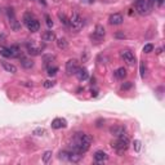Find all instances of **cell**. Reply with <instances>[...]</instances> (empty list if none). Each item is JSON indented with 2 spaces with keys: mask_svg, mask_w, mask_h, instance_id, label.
Listing matches in <instances>:
<instances>
[{
  "mask_svg": "<svg viewBox=\"0 0 165 165\" xmlns=\"http://www.w3.org/2000/svg\"><path fill=\"white\" fill-rule=\"evenodd\" d=\"M50 158H52V151H46V152L43 155V163H48L50 160Z\"/></svg>",
  "mask_w": 165,
  "mask_h": 165,
  "instance_id": "obj_29",
  "label": "cell"
},
{
  "mask_svg": "<svg viewBox=\"0 0 165 165\" xmlns=\"http://www.w3.org/2000/svg\"><path fill=\"white\" fill-rule=\"evenodd\" d=\"M127 75H128V72L124 67H119L118 70L115 71V77L116 79H119V80H124L125 77H127Z\"/></svg>",
  "mask_w": 165,
  "mask_h": 165,
  "instance_id": "obj_17",
  "label": "cell"
},
{
  "mask_svg": "<svg viewBox=\"0 0 165 165\" xmlns=\"http://www.w3.org/2000/svg\"><path fill=\"white\" fill-rule=\"evenodd\" d=\"M161 52H163V49H161V48H159V49H158V52H156V53H158V54H161Z\"/></svg>",
  "mask_w": 165,
  "mask_h": 165,
  "instance_id": "obj_41",
  "label": "cell"
},
{
  "mask_svg": "<svg viewBox=\"0 0 165 165\" xmlns=\"http://www.w3.org/2000/svg\"><path fill=\"white\" fill-rule=\"evenodd\" d=\"M41 39H43V41H45V43L54 41V40H56V34H54L53 31H50V30H46V31L43 32Z\"/></svg>",
  "mask_w": 165,
  "mask_h": 165,
  "instance_id": "obj_12",
  "label": "cell"
},
{
  "mask_svg": "<svg viewBox=\"0 0 165 165\" xmlns=\"http://www.w3.org/2000/svg\"><path fill=\"white\" fill-rule=\"evenodd\" d=\"M9 25H10V28L13 30V31H20V30H21V23L17 21L16 17L9 18Z\"/></svg>",
  "mask_w": 165,
  "mask_h": 165,
  "instance_id": "obj_19",
  "label": "cell"
},
{
  "mask_svg": "<svg viewBox=\"0 0 165 165\" xmlns=\"http://www.w3.org/2000/svg\"><path fill=\"white\" fill-rule=\"evenodd\" d=\"M67 127V121L62 118H57L52 121V128L53 129H61V128H66Z\"/></svg>",
  "mask_w": 165,
  "mask_h": 165,
  "instance_id": "obj_9",
  "label": "cell"
},
{
  "mask_svg": "<svg viewBox=\"0 0 165 165\" xmlns=\"http://www.w3.org/2000/svg\"><path fill=\"white\" fill-rule=\"evenodd\" d=\"M76 76H77V79H79L80 81H84V80H86L89 77V72H88V70L86 68H84V67H79V70H77V72H76Z\"/></svg>",
  "mask_w": 165,
  "mask_h": 165,
  "instance_id": "obj_15",
  "label": "cell"
},
{
  "mask_svg": "<svg viewBox=\"0 0 165 165\" xmlns=\"http://www.w3.org/2000/svg\"><path fill=\"white\" fill-rule=\"evenodd\" d=\"M110 133L114 137H119L125 133V127H123V125H114L112 128H110Z\"/></svg>",
  "mask_w": 165,
  "mask_h": 165,
  "instance_id": "obj_10",
  "label": "cell"
},
{
  "mask_svg": "<svg viewBox=\"0 0 165 165\" xmlns=\"http://www.w3.org/2000/svg\"><path fill=\"white\" fill-rule=\"evenodd\" d=\"M141 145H142L141 141H138V140H136L133 142V147H134V150H136L137 152H140V151H141Z\"/></svg>",
  "mask_w": 165,
  "mask_h": 165,
  "instance_id": "obj_32",
  "label": "cell"
},
{
  "mask_svg": "<svg viewBox=\"0 0 165 165\" xmlns=\"http://www.w3.org/2000/svg\"><path fill=\"white\" fill-rule=\"evenodd\" d=\"M94 160L97 163H105L108 160V155L106 152H103V151H97L94 154Z\"/></svg>",
  "mask_w": 165,
  "mask_h": 165,
  "instance_id": "obj_14",
  "label": "cell"
},
{
  "mask_svg": "<svg viewBox=\"0 0 165 165\" xmlns=\"http://www.w3.org/2000/svg\"><path fill=\"white\" fill-rule=\"evenodd\" d=\"M82 158V154H79L76 151H71L70 152V156H68V161L71 163H79Z\"/></svg>",
  "mask_w": 165,
  "mask_h": 165,
  "instance_id": "obj_16",
  "label": "cell"
},
{
  "mask_svg": "<svg viewBox=\"0 0 165 165\" xmlns=\"http://www.w3.org/2000/svg\"><path fill=\"white\" fill-rule=\"evenodd\" d=\"M46 71H48V75H49V76H54L58 72V67H56V66H49V67H46Z\"/></svg>",
  "mask_w": 165,
  "mask_h": 165,
  "instance_id": "obj_24",
  "label": "cell"
},
{
  "mask_svg": "<svg viewBox=\"0 0 165 165\" xmlns=\"http://www.w3.org/2000/svg\"><path fill=\"white\" fill-rule=\"evenodd\" d=\"M97 90H92V95H93V97H97Z\"/></svg>",
  "mask_w": 165,
  "mask_h": 165,
  "instance_id": "obj_40",
  "label": "cell"
},
{
  "mask_svg": "<svg viewBox=\"0 0 165 165\" xmlns=\"http://www.w3.org/2000/svg\"><path fill=\"white\" fill-rule=\"evenodd\" d=\"M21 64H22L23 68H31V67H34L32 59H28V58H21Z\"/></svg>",
  "mask_w": 165,
  "mask_h": 165,
  "instance_id": "obj_21",
  "label": "cell"
},
{
  "mask_svg": "<svg viewBox=\"0 0 165 165\" xmlns=\"http://www.w3.org/2000/svg\"><path fill=\"white\" fill-rule=\"evenodd\" d=\"M57 46L59 48V49H66V48L68 46L67 40H66L64 38H59V39H57Z\"/></svg>",
  "mask_w": 165,
  "mask_h": 165,
  "instance_id": "obj_22",
  "label": "cell"
},
{
  "mask_svg": "<svg viewBox=\"0 0 165 165\" xmlns=\"http://www.w3.org/2000/svg\"><path fill=\"white\" fill-rule=\"evenodd\" d=\"M77 70H79V62H77L76 59H68L66 62V74L67 75H76Z\"/></svg>",
  "mask_w": 165,
  "mask_h": 165,
  "instance_id": "obj_4",
  "label": "cell"
},
{
  "mask_svg": "<svg viewBox=\"0 0 165 165\" xmlns=\"http://www.w3.org/2000/svg\"><path fill=\"white\" fill-rule=\"evenodd\" d=\"M80 2H82V3H86V4H93L95 0H80Z\"/></svg>",
  "mask_w": 165,
  "mask_h": 165,
  "instance_id": "obj_38",
  "label": "cell"
},
{
  "mask_svg": "<svg viewBox=\"0 0 165 165\" xmlns=\"http://www.w3.org/2000/svg\"><path fill=\"white\" fill-rule=\"evenodd\" d=\"M152 50H154V45L152 44H146L145 46H143V52H145V53H151Z\"/></svg>",
  "mask_w": 165,
  "mask_h": 165,
  "instance_id": "obj_33",
  "label": "cell"
},
{
  "mask_svg": "<svg viewBox=\"0 0 165 165\" xmlns=\"http://www.w3.org/2000/svg\"><path fill=\"white\" fill-rule=\"evenodd\" d=\"M68 156H70V151H61L59 152V159L61 160H64V161H68Z\"/></svg>",
  "mask_w": 165,
  "mask_h": 165,
  "instance_id": "obj_26",
  "label": "cell"
},
{
  "mask_svg": "<svg viewBox=\"0 0 165 165\" xmlns=\"http://www.w3.org/2000/svg\"><path fill=\"white\" fill-rule=\"evenodd\" d=\"M108 21H110L111 25H121L124 18H123V16H121L120 13H114V14L110 16V20Z\"/></svg>",
  "mask_w": 165,
  "mask_h": 165,
  "instance_id": "obj_11",
  "label": "cell"
},
{
  "mask_svg": "<svg viewBox=\"0 0 165 165\" xmlns=\"http://www.w3.org/2000/svg\"><path fill=\"white\" fill-rule=\"evenodd\" d=\"M58 18L61 21V23H63V25H66V26L68 25V18L63 14V13H58Z\"/></svg>",
  "mask_w": 165,
  "mask_h": 165,
  "instance_id": "obj_27",
  "label": "cell"
},
{
  "mask_svg": "<svg viewBox=\"0 0 165 165\" xmlns=\"http://www.w3.org/2000/svg\"><path fill=\"white\" fill-rule=\"evenodd\" d=\"M10 50V57L12 58H20L21 57V48L18 45H12L9 48Z\"/></svg>",
  "mask_w": 165,
  "mask_h": 165,
  "instance_id": "obj_18",
  "label": "cell"
},
{
  "mask_svg": "<svg viewBox=\"0 0 165 165\" xmlns=\"http://www.w3.org/2000/svg\"><path fill=\"white\" fill-rule=\"evenodd\" d=\"M136 10L138 12V14L141 16H148L151 13V7L150 3L147 0H136Z\"/></svg>",
  "mask_w": 165,
  "mask_h": 165,
  "instance_id": "obj_3",
  "label": "cell"
},
{
  "mask_svg": "<svg viewBox=\"0 0 165 165\" xmlns=\"http://www.w3.org/2000/svg\"><path fill=\"white\" fill-rule=\"evenodd\" d=\"M35 136H44V134H46V130L44 128H36V129H34V132H32Z\"/></svg>",
  "mask_w": 165,
  "mask_h": 165,
  "instance_id": "obj_25",
  "label": "cell"
},
{
  "mask_svg": "<svg viewBox=\"0 0 165 165\" xmlns=\"http://www.w3.org/2000/svg\"><path fill=\"white\" fill-rule=\"evenodd\" d=\"M54 84H56V81H53V80H45L43 85H44V88L49 89V88H52V86H54Z\"/></svg>",
  "mask_w": 165,
  "mask_h": 165,
  "instance_id": "obj_31",
  "label": "cell"
},
{
  "mask_svg": "<svg viewBox=\"0 0 165 165\" xmlns=\"http://www.w3.org/2000/svg\"><path fill=\"white\" fill-rule=\"evenodd\" d=\"M145 75H146V66L145 63H141V76L145 77Z\"/></svg>",
  "mask_w": 165,
  "mask_h": 165,
  "instance_id": "obj_37",
  "label": "cell"
},
{
  "mask_svg": "<svg viewBox=\"0 0 165 165\" xmlns=\"http://www.w3.org/2000/svg\"><path fill=\"white\" fill-rule=\"evenodd\" d=\"M115 36H116V38H125V35H124V34H116Z\"/></svg>",
  "mask_w": 165,
  "mask_h": 165,
  "instance_id": "obj_39",
  "label": "cell"
},
{
  "mask_svg": "<svg viewBox=\"0 0 165 165\" xmlns=\"http://www.w3.org/2000/svg\"><path fill=\"white\" fill-rule=\"evenodd\" d=\"M0 62H2V66H3V68L7 72H10V74H16L17 72V67L13 63L7 62V61H0Z\"/></svg>",
  "mask_w": 165,
  "mask_h": 165,
  "instance_id": "obj_13",
  "label": "cell"
},
{
  "mask_svg": "<svg viewBox=\"0 0 165 165\" xmlns=\"http://www.w3.org/2000/svg\"><path fill=\"white\" fill-rule=\"evenodd\" d=\"M133 86V82L132 81H125L124 84H121V89L123 90H128V89H130Z\"/></svg>",
  "mask_w": 165,
  "mask_h": 165,
  "instance_id": "obj_30",
  "label": "cell"
},
{
  "mask_svg": "<svg viewBox=\"0 0 165 165\" xmlns=\"http://www.w3.org/2000/svg\"><path fill=\"white\" fill-rule=\"evenodd\" d=\"M7 14H8V18H13V17H16L14 16V10H13L12 8H8V9H7Z\"/></svg>",
  "mask_w": 165,
  "mask_h": 165,
  "instance_id": "obj_36",
  "label": "cell"
},
{
  "mask_svg": "<svg viewBox=\"0 0 165 165\" xmlns=\"http://www.w3.org/2000/svg\"><path fill=\"white\" fill-rule=\"evenodd\" d=\"M120 56L124 59V62H127V64H129V66H134L136 64V57H134V54L130 50H127V49L121 50Z\"/></svg>",
  "mask_w": 165,
  "mask_h": 165,
  "instance_id": "obj_5",
  "label": "cell"
},
{
  "mask_svg": "<svg viewBox=\"0 0 165 165\" xmlns=\"http://www.w3.org/2000/svg\"><path fill=\"white\" fill-rule=\"evenodd\" d=\"M129 143H130V140H129V137L127 136V134H121V136L118 137V140L114 141L111 143V146H112V148H114L116 152H118V155H123L125 151L128 150V147H129Z\"/></svg>",
  "mask_w": 165,
  "mask_h": 165,
  "instance_id": "obj_1",
  "label": "cell"
},
{
  "mask_svg": "<svg viewBox=\"0 0 165 165\" xmlns=\"http://www.w3.org/2000/svg\"><path fill=\"white\" fill-rule=\"evenodd\" d=\"M53 61H56V57L53 54H45L44 57H43V62H44V64L46 67H49V64L53 62Z\"/></svg>",
  "mask_w": 165,
  "mask_h": 165,
  "instance_id": "obj_20",
  "label": "cell"
},
{
  "mask_svg": "<svg viewBox=\"0 0 165 165\" xmlns=\"http://www.w3.org/2000/svg\"><path fill=\"white\" fill-rule=\"evenodd\" d=\"M0 56H3V57H5V58H10V50H9V48L0 46Z\"/></svg>",
  "mask_w": 165,
  "mask_h": 165,
  "instance_id": "obj_23",
  "label": "cell"
},
{
  "mask_svg": "<svg viewBox=\"0 0 165 165\" xmlns=\"http://www.w3.org/2000/svg\"><path fill=\"white\" fill-rule=\"evenodd\" d=\"M26 27L28 28V31L36 32V31H39V28H40V23H39V21L35 18V17H34L31 21H28V22L26 23Z\"/></svg>",
  "mask_w": 165,
  "mask_h": 165,
  "instance_id": "obj_8",
  "label": "cell"
},
{
  "mask_svg": "<svg viewBox=\"0 0 165 165\" xmlns=\"http://www.w3.org/2000/svg\"><path fill=\"white\" fill-rule=\"evenodd\" d=\"M68 26L74 31H80L84 27V20H82V17L76 10H72L70 18H68Z\"/></svg>",
  "mask_w": 165,
  "mask_h": 165,
  "instance_id": "obj_2",
  "label": "cell"
},
{
  "mask_svg": "<svg viewBox=\"0 0 165 165\" xmlns=\"http://www.w3.org/2000/svg\"><path fill=\"white\" fill-rule=\"evenodd\" d=\"M90 81H92V84H95V79H94V77H92V79H90Z\"/></svg>",
  "mask_w": 165,
  "mask_h": 165,
  "instance_id": "obj_42",
  "label": "cell"
},
{
  "mask_svg": "<svg viewBox=\"0 0 165 165\" xmlns=\"http://www.w3.org/2000/svg\"><path fill=\"white\" fill-rule=\"evenodd\" d=\"M147 2L150 3L151 7L155 5V4H158V5H163V0H147Z\"/></svg>",
  "mask_w": 165,
  "mask_h": 165,
  "instance_id": "obj_35",
  "label": "cell"
},
{
  "mask_svg": "<svg viewBox=\"0 0 165 165\" xmlns=\"http://www.w3.org/2000/svg\"><path fill=\"white\" fill-rule=\"evenodd\" d=\"M45 21H46V26H48V27H53V21H52L49 14H45Z\"/></svg>",
  "mask_w": 165,
  "mask_h": 165,
  "instance_id": "obj_34",
  "label": "cell"
},
{
  "mask_svg": "<svg viewBox=\"0 0 165 165\" xmlns=\"http://www.w3.org/2000/svg\"><path fill=\"white\" fill-rule=\"evenodd\" d=\"M106 35V30L102 25H97L95 26V30H94V39L97 40H103V38Z\"/></svg>",
  "mask_w": 165,
  "mask_h": 165,
  "instance_id": "obj_7",
  "label": "cell"
},
{
  "mask_svg": "<svg viewBox=\"0 0 165 165\" xmlns=\"http://www.w3.org/2000/svg\"><path fill=\"white\" fill-rule=\"evenodd\" d=\"M32 18H34V16L31 14V13H30V12H26L25 14H23V23L26 25V23L28 22V21H31Z\"/></svg>",
  "mask_w": 165,
  "mask_h": 165,
  "instance_id": "obj_28",
  "label": "cell"
},
{
  "mask_svg": "<svg viewBox=\"0 0 165 165\" xmlns=\"http://www.w3.org/2000/svg\"><path fill=\"white\" fill-rule=\"evenodd\" d=\"M26 46H27L28 54H31V56H38V54H40V52H41V48L40 46H36L35 43H34V40L27 41Z\"/></svg>",
  "mask_w": 165,
  "mask_h": 165,
  "instance_id": "obj_6",
  "label": "cell"
}]
</instances>
